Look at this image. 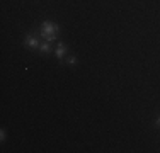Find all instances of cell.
Listing matches in <instances>:
<instances>
[{
  "label": "cell",
  "instance_id": "cell-1",
  "mask_svg": "<svg viewBox=\"0 0 160 153\" xmlns=\"http://www.w3.org/2000/svg\"><path fill=\"white\" fill-rule=\"evenodd\" d=\"M56 32H58V26H56V24H53V22H50V20H46V22L43 24L41 34H43L44 39H46L48 36H56Z\"/></svg>",
  "mask_w": 160,
  "mask_h": 153
},
{
  "label": "cell",
  "instance_id": "cell-2",
  "mask_svg": "<svg viewBox=\"0 0 160 153\" xmlns=\"http://www.w3.org/2000/svg\"><path fill=\"white\" fill-rule=\"evenodd\" d=\"M24 43H26L27 46H31V48H38V46H39V41L36 39V38H32V36H27Z\"/></svg>",
  "mask_w": 160,
  "mask_h": 153
},
{
  "label": "cell",
  "instance_id": "cell-3",
  "mask_svg": "<svg viewBox=\"0 0 160 153\" xmlns=\"http://www.w3.org/2000/svg\"><path fill=\"white\" fill-rule=\"evenodd\" d=\"M65 51H67V48H65L63 44H60V46H58V50H56V56H58L60 60L65 56Z\"/></svg>",
  "mask_w": 160,
  "mask_h": 153
},
{
  "label": "cell",
  "instance_id": "cell-4",
  "mask_svg": "<svg viewBox=\"0 0 160 153\" xmlns=\"http://www.w3.org/2000/svg\"><path fill=\"white\" fill-rule=\"evenodd\" d=\"M39 50L41 51H50V43H43V44H39Z\"/></svg>",
  "mask_w": 160,
  "mask_h": 153
},
{
  "label": "cell",
  "instance_id": "cell-5",
  "mask_svg": "<svg viewBox=\"0 0 160 153\" xmlns=\"http://www.w3.org/2000/svg\"><path fill=\"white\" fill-rule=\"evenodd\" d=\"M68 63H70V65H73V63H75V58H73V56H70V58H68Z\"/></svg>",
  "mask_w": 160,
  "mask_h": 153
},
{
  "label": "cell",
  "instance_id": "cell-6",
  "mask_svg": "<svg viewBox=\"0 0 160 153\" xmlns=\"http://www.w3.org/2000/svg\"><path fill=\"white\" fill-rule=\"evenodd\" d=\"M157 126H160V117H159V119H157Z\"/></svg>",
  "mask_w": 160,
  "mask_h": 153
}]
</instances>
